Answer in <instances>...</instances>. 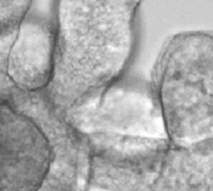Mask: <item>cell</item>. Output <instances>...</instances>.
<instances>
[{
    "instance_id": "6da1fadb",
    "label": "cell",
    "mask_w": 213,
    "mask_h": 191,
    "mask_svg": "<svg viewBox=\"0 0 213 191\" xmlns=\"http://www.w3.org/2000/svg\"><path fill=\"white\" fill-rule=\"evenodd\" d=\"M131 0H57L51 79L44 90L63 114L122 79L135 51Z\"/></svg>"
},
{
    "instance_id": "7a4b0ae2",
    "label": "cell",
    "mask_w": 213,
    "mask_h": 191,
    "mask_svg": "<svg viewBox=\"0 0 213 191\" xmlns=\"http://www.w3.org/2000/svg\"><path fill=\"white\" fill-rule=\"evenodd\" d=\"M90 187L106 191H213V141L177 146L168 139L86 134Z\"/></svg>"
},
{
    "instance_id": "3957f363",
    "label": "cell",
    "mask_w": 213,
    "mask_h": 191,
    "mask_svg": "<svg viewBox=\"0 0 213 191\" xmlns=\"http://www.w3.org/2000/svg\"><path fill=\"white\" fill-rule=\"evenodd\" d=\"M151 86L172 144L213 141L212 30L172 35L154 63Z\"/></svg>"
},
{
    "instance_id": "277c9868",
    "label": "cell",
    "mask_w": 213,
    "mask_h": 191,
    "mask_svg": "<svg viewBox=\"0 0 213 191\" xmlns=\"http://www.w3.org/2000/svg\"><path fill=\"white\" fill-rule=\"evenodd\" d=\"M64 116L84 134L108 132L168 139L151 83H131L120 79L77 107L65 112Z\"/></svg>"
},
{
    "instance_id": "5b68a950",
    "label": "cell",
    "mask_w": 213,
    "mask_h": 191,
    "mask_svg": "<svg viewBox=\"0 0 213 191\" xmlns=\"http://www.w3.org/2000/svg\"><path fill=\"white\" fill-rule=\"evenodd\" d=\"M56 34L46 20L26 16L9 45L5 72L21 91H41L50 83L54 69Z\"/></svg>"
},
{
    "instance_id": "8992f818",
    "label": "cell",
    "mask_w": 213,
    "mask_h": 191,
    "mask_svg": "<svg viewBox=\"0 0 213 191\" xmlns=\"http://www.w3.org/2000/svg\"><path fill=\"white\" fill-rule=\"evenodd\" d=\"M32 0H0V34L16 29L28 16Z\"/></svg>"
},
{
    "instance_id": "52a82bcc",
    "label": "cell",
    "mask_w": 213,
    "mask_h": 191,
    "mask_svg": "<svg viewBox=\"0 0 213 191\" xmlns=\"http://www.w3.org/2000/svg\"><path fill=\"white\" fill-rule=\"evenodd\" d=\"M141 2H142V0H131V3L136 6V8H139V5L141 4Z\"/></svg>"
}]
</instances>
